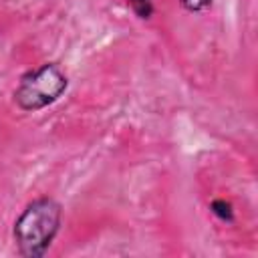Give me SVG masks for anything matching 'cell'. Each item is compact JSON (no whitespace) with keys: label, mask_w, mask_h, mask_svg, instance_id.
I'll list each match as a JSON object with an SVG mask.
<instances>
[{"label":"cell","mask_w":258,"mask_h":258,"mask_svg":"<svg viewBox=\"0 0 258 258\" xmlns=\"http://www.w3.org/2000/svg\"><path fill=\"white\" fill-rule=\"evenodd\" d=\"M62 208L52 198H38L24 208L14 222V242L24 258H40L58 234Z\"/></svg>","instance_id":"cell-1"},{"label":"cell","mask_w":258,"mask_h":258,"mask_svg":"<svg viewBox=\"0 0 258 258\" xmlns=\"http://www.w3.org/2000/svg\"><path fill=\"white\" fill-rule=\"evenodd\" d=\"M67 87L69 79L60 71V67L54 62H46L20 77L14 91V101L22 111H40L58 101Z\"/></svg>","instance_id":"cell-2"},{"label":"cell","mask_w":258,"mask_h":258,"mask_svg":"<svg viewBox=\"0 0 258 258\" xmlns=\"http://www.w3.org/2000/svg\"><path fill=\"white\" fill-rule=\"evenodd\" d=\"M210 212L216 216V218H220L222 222H234V208H232V204L230 202H226V200H214L212 204H210Z\"/></svg>","instance_id":"cell-3"},{"label":"cell","mask_w":258,"mask_h":258,"mask_svg":"<svg viewBox=\"0 0 258 258\" xmlns=\"http://www.w3.org/2000/svg\"><path fill=\"white\" fill-rule=\"evenodd\" d=\"M129 8L135 12L137 18L141 20H149L155 12V6H153V0H127Z\"/></svg>","instance_id":"cell-4"},{"label":"cell","mask_w":258,"mask_h":258,"mask_svg":"<svg viewBox=\"0 0 258 258\" xmlns=\"http://www.w3.org/2000/svg\"><path fill=\"white\" fill-rule=\"evenodd\" d=\"M214 0H179V4L187 10V12H202V10H208L212 6Z\"/></svg>","instance_id":"cell-5"}]
</instances>
